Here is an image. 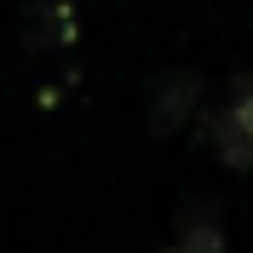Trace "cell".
I'll list each match as a JSON object with an SVG mask.
<instances>
[{"label": "cell", "mask_w": 253, "mask_h": 253, "mask_svg": "<svg viewBox=\"0 0 253 253\" xmlns=\"http://www.w3.org/2000/svg\"><path fill=\"white\" fill-rule=\"evenodd\" d=\"M213 150L236 173L253 167V75H242L230 86V98H224V110L213 115Z\"/></svg>", "instance_id": "6da1fadb"}, {"label": "cell", "mask_w": 253, "mask_h": 253, "mask_svg": "<svg viewBox=\"0 0 253 253\" xmlns=\"http://www.w3.org/2000/svg\"><path fill=\"white\" fill-rule=\"evenodd\" d=\"M202 104V75H190V69H167V75L150 86V126L156 132H173L196 115Z\"/></svg>", "instance_id": "7a4b0ae2"}, {"label": "cell", "mask_w": 253, "mask_h": 253, "mask_svg": "<svg viewBox=\"0 0 253 253\" xmlns=\"http://www.w3.org/2000/svg\"><path fill=\"white\" fill-rule=\"evenodd\" d=\"M29 41H35V46H69V41H75V12L58 6V0L41 6V12H35V35H29Z\"/></svg>", "instance_id": "3957f363"}, {"label": "cell", "mask_w": 253, "mask_h": 253, "mask_svg": "<svg viewBox=\"0 0 253 253\" xmlns=\"http://www.w3.org/2000/svg\"><path fill=\"white\" fill-rule=\"evenodd\" d=\"M167 253H230L224 248V236H219V224H207V219H196V224H184L178 230V242Z\"/></svg>", "instance_id": "277c9868"}]
</instances>
